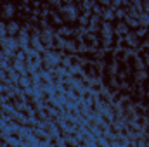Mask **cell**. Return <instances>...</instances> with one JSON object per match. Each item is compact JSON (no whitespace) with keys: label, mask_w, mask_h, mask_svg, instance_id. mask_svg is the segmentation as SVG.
<instances>
[{"label":"cell","mask_w":149,"mask_h":147,"mask_svg":"<svg viewBox=\"0 0 149 147\" xmlns=\"http://www.w3.org/2000/svg\"><path fill=\"white\" fill-rule=\"evenodd\" d=\"M12 16H14V5H12V3H5V5H3V10H2V17L10 19Z\"/></svg>","instance_id":"cell-2"},{"label":"cell","mask_w":149,"mask_h":147,"mask_svg":"<svg viewBox=\"0 0 149 147\" xmlns=\"http://www.w3.org/2000/svg\"><path fill=\"white\" fill-rule=\"evenodd\" d=\"M139 24L148 26V24H149V17H148V16H142V17H141V21H139Z\"/></svg>","instance_id":"cell-7"},{"label":"cell","mask_w":149,"mask_h":147,"mask_svg":"<svg viewBox=\"0 0 149 147\" xmlns=\"http://www.w3.org/2000/svg\"><path fill=\"white\" fill-rule=\"evenodd\" d=\"M59 12H61L63 19L68 21V23H73V21L78 19V10H76V7H74L73 3H66V5H63V7L59 9Z\"/></svg>","instance_id":"cell-1"},{"label":"cell","mask_w":149,"mask_h":147,"mask_svg":"<svg viewBox=\"0 0 149 147\" xmlns=\"http://www.w3.org/2000/svg\"><path fill=\"white\" fill-rule=\"evenodd\" d=\"M104 17H106V19H113V9H108V10L104 12Z\"/></svg>","instance_id":"cell-8"},{"label":"cell","mask_w":149,"mask_h":147,"mask_svg":"<svg viewBox=\"0 0 149 147\" xmlns=\"http://www.w3.org/2000/svg\"><path fill=\"white\" fill-rule=\"evenodd\" d=\"M116 31L125 33V31H127V24H125V23H120V24H118V28H116Z\"/></svg>","instance_id":"cell-6"},{"label":"cell","mask_w":149,"mask_h":147,"mask_svg":"<svg viewBox=\"0 0 149 147\" xmlns=\"http://www.w3.org/2000/svg\"><path fill=\"white\" fill-rule=\"evenodd\" d=\"M127 24L132 26V28H137V26H139V21H137V19H130V17H127Z\"/></svg>","instance_id":"cell-3"},{"label":"cell","mask_w":149,"mask_h":147,"mask_svg":"<svg viewBox=\"0 0 149 147\" xmlns=\"http://www.w3.org/2000/svg\"><path fill=\"white\" fill-rule=\"evenodd\" d=\"M7 31H9V33H10V35H14V33H16V31H17V26H16V24H14V23H10V24H9V28H7Z\"/></svg>","instance_id":"cell-5"},{"label":"cell","mask_w":149,"mask_h":147,"mask_svg":"<svg viewBox=\"0 0 149 147\" xmlns=\"http://www.w3.org/2000/svg\"><path fill=\"white\" fill-rule=\"evenodd\" d=\"M101 3H104V5H109V0H99Z\"/></svg>","instance_id":"cell-9"},{"label":"cell","mask_w":149,"mask_h":147,"mask_svg":"<svg viewBox=\"0 0 149 147\" xmlns=\"http://www.w3.org/2000/svg\"><path fill=\"white\" fill-rule=\"evenodd\" d=\"M125 40H127L128 43H132V45H135V43H137V42H135V35H134V33H128Z\"/></svg>","instance_id":"cell-4"}]
</instances>
